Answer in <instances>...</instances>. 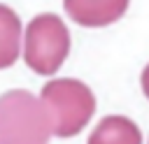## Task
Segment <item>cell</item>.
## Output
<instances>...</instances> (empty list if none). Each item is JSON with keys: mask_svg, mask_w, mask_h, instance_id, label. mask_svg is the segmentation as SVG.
<instances>
[{"mask_svg": "<svg viewBox=\"0 0 149 144\" xmlns=\"http://www.w3.org/2000/svg\"><path fill=\"white\" fill-rule=\"evenodd\" d=\"M40 100L49 114L56 137L79 135L95 111L93 91L79 79H54L42 86Z\"/></svg>", "mask_w": 149, "mask_h": 144, "instance_id": "obj_1", "label": "cell"}, {"mask_svg": "<svg viewBox=\"0 0 149 144\" xmlns=\"http://www.w3.org/2000/svg\"><path fill=\"white\" fill-rule=\"evenodd\" d=\"M51 135L49 114L30 91L0 95V144H47Z\"/></svg>", "mask_w": 149, "mask_h": 144, "instance_id": "obj_2", "label": "cell"}, {"mask_svg": "<svg viewBox=\"0 0 149 144\" xmlns=\"http://www.w3.org/2000/svg\"><path fill=\"white\" fill-rule=\"evenodd\" d=\"M70 53V33L68 26L56 14H37L23 39L26 65L37 74H54Z\"/></svg>", "mask_w": 149, "mask_h": 144, "instance_id": "obj_3", "label": "cell"}, {"mask_svg": "<svg viewBox=\"0 0 149 144\" xmlns=\"http://www.w3.org/2000/svg\"><path fill=\"white\" fill-rule=\"evenodd\" d=\"M130 0H63L68 16L84 28H102L119 21Z\"/></svg>", "mask_w": 149, "mask_h": 144, "instance_id": "obj_4", "label": "cell"}, {"mask_svg": "<svg viewBox=\"0 0 149 144\" xmlns=\"http://www.w3.org/2000/svg\"><path fill=\"white\" fill-rule=\"evenodd\" d=\"M88 144H142V132L126 116H105L93 128Z\"/></svg>", "mask_w": 149, "mask_h": 144, "instance_id": "obj_5", "label": "cell"}, {"mask_svg": "<svg viewBox=\"0 0 149 144\" xmlns=\"http://www.w3.org/2000/svg\"><path fill=\"white\" fill-rule=\"evenodd\" d=\"M19 51H21L19 14L12 7L0 5V70L12 67L19 60Z\"/></svg>", "mask_w": 149, "mask_h": 144, "instance_id": "obj_6", "label": "cell"}, {"mask_svg": "<svg viewBox=\"0 0 149 144\" xmlns=\"http://www.w3.org/2000/svg\"><path fill=\"white\" fill-rule=\"evenodd\" d=\"M142 91H144V95H147V100H149V65L142 70Z\"/></svg>", "mask_w": 149, "mask_h": 144, "instance_id": "obj_7", "label": "cell"}]
</instances>
